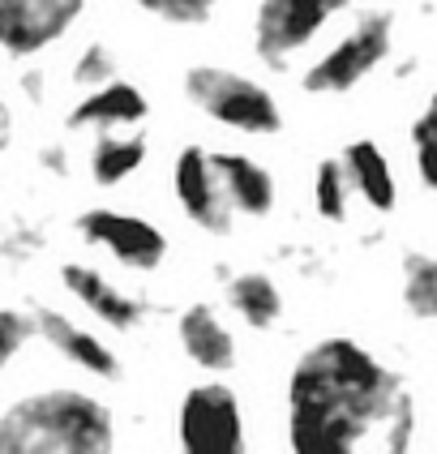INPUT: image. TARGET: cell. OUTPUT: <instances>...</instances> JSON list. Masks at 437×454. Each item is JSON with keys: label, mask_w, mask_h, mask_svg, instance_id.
<instances>
[{"label": "cell", "mask_w": 437, "mask_h": 454, "mask_svg": "<svg viewBox=\"0 0 437 454\" xmlns=\"http://www.w3.org/2000/svg\"><path fill=\"white\" fill-rule=\"evenodd\" d=\"M399 390L394 369L364 343L347 334L317 339L287 373V450L356 454L364 437L386 425Z\"/></svg>", "instance_id": "6da1fadb"}, {"label": "cell", "mask_w": 437, "mask_h": 454, "mask_svg": "<svg viewBox=\"0 0 437 454\" xmlns=\"http://www.w3.org/2000/svg\"><path fill=\"white\" fill-rule=\"evenodd\" d=\"M4 454H116V420L103 399L51 386L0 411Z\"/></svg>", "instance_id": "7a4b0ae2"}, {"label": "cell", "mask_w": 437, "mask_h": 454, "mask_svg": "<svg viewBox=\"0 0 437 454\" xmlns=\"http://www.w3.org/2000/svg\"><path fill=\"white\" fill-rule=\"evenodd\" d=\"M394 43H399V13L386 4L360 9L343 35H334L326 48H317L300 65V95L308 99L356 95L369 77L386 69V60L394 56Z\"/></svg>", "instance_id": "3957f363"}, {"label": "cell", "mask_w": 437, "mask_h": 454, "mask_svg": "<svg viewBox=\"0 0 437 454\" xmlns=\"http://www.w3.org/2000/svg\"><path fill=\"white\" fill-rule=\"evenodd\" d=\"M180 95L210 125L240 133V137H279L287 125L279 95L257 74L231 69V65H215V60L184 65Z\"/></svg>", "instance_id": "277c9868"}, {"label": "cell", "mask_w": 437, "mask_h": 454, "mask_svg": "<svg viewBox=\"0 0 437 454\" xmlns=\"http://www.w3.org/2000/svg\"><path fill=\"white\" fill-rule=\"evenodd\" d=\"M360 0H254L249 4V48L270 74H292L308 60L322 35L343 22Z\"/></svg>", "instance_id": "5b68a950"}, {"label": "cell", "mask_w": 437, "mask_h": 454, "mask_svg": "<svg viewBox=\"0 0 437 454\" xmlns=\"http://www.w3.org/2000/svg\"><path fill=\"white\" fill-rule=\"evenodd\" d=\"M180 454H249L245 407L228 381H198L180 395L176 407Z\"/></svg>", "instance_id": "8992f818"}, {"label": "cell", "mask_w": 437, "mask_h": 454, "mask_svg": "<svg viewBox=\"0 0 437 454\" xmlns=\"http://www.w3.org/2000/svg\"><path fill=\"white\" fill-rule=\"evenodd\" d=\"M77 236L103 249L112 262H121L125 270H142L151 275L168 262V231L137 215V210H121V206H90L77 215Z\"/></svg>", "instance_id": "52a82bcc"}, {"label": "cell", "mask_w": 437, "mask_h": 454, "mask_svg": "<svg viewBox=\"0 0 437 454\" xmlns=\"http://www.w3.org/2000/svg\"><path fill=\"white\" fill-rule=\"evenodd\" d=\"M86 9L90 0H0V56L39 60L74 35Z\"/></svg>", "instance_id": "ba28073f"}, {"label": "cell", "mask_w": 437, "mask_h": 454, "mask_svg": "<svg viewBox=\"0 0 437 454\" xmlns=\"http://www.w3.org/2000/svg\"><path fill=\"white\" fill-rule=\"evenodd\" d=\"M168 180H172V198H176L180 215L198 231H206V236H231L236 215H231V206H228V193H223V180H219L210 146L184 142L172 154Z\"/></svg>", "instance_id": "9c48e42d"}, {"label": "cell", "mask_w": 437, "mask_h": 454, "mask_svg": "<svg viewBox=\"0 0 437 454\" xmlns=\"http://www.w3.org/2000/svg\"><path fill=\"white\" fill-rule=\"evenodd\" d=\"M146 116H151V95L129 77H112L95 90H82V99L65 116V129L69 133H116V129H142Z\"/></svg>", "instance_id": "30bf717a"}, {"label": "cell", "mask_w": 437, "mask_h": 454, "mask_svg": "<svg viewBox=\"0 0 437 454\" xmlns=\"http://www.w3.org/2000/svg\"><path fill=\"white\" fill-rule=\"evenodd\" d=\"M60 283H65V292L107 330H133V326H142V317H146V301H142V296L116 287L103 270L86 266V262H65V266H60Z\"/></svg>", "instance_id": "8fae6325"}, {"label": "cell", "mask_w": 437, "mask_h": 454, "mask_svg": "<svg viewBox=\"0 0 437 454\" xmlns=\"http://www.w3.org/2000/svg\"><path fill=\"white\" fill-rule=\"evenodd\" d=\"M215 154V168H219V180H223V193H228V206L236 219H270L275 206H279V184H275V172L245 151H210Z\"/></svg>", "instance_id": "7c38bea8"}, {"label": "cell", "mask_w": 437, "mask_h": 454, "mask_svg": "<svg viewBox=\"0 0 437 454\" xmlns=\"http://www.w3.org/2000/svg\"><path fill=\"white\" fill-rule=\"evenodd\" d=\"M35 330L51 343V352L65 356V360L77 364L82 373H90V378H99V381L121 378V356L112 352L95 330L77 326L69 313H60V309H48V304H43V309H35Z\"/></svg>", "instance_id": "4fadbf2b"}, {"label": "cell", "mask_w": 437, "mask_h": 454, "mask_svg": "<svg viewBox=\"0 0 437 454\" xmlns=\"http://www.w3.org/2000/svg\"><path fill=\"white\" fill-rule=\"evenodd\" d=\"M339 163L352 180V193L369 206L373 215H394L399 210V176H394V163L382 151L378 137H352L343 142Z\"/></svg>", "instance_id": "5bb4252c"}, {"label": "cell", "mask_w": 437, "mask_h": 454, "mask_svg": "<svg viewBox=\"0 0 437 454\" xmlns=\"http://www.w3.org/2000/svg\"><path fill=\"white\" fill-rule=\"evenodd\" d=\"M176 339H180V352L189 356L198 369H206V373H228L236 364V334L219 317L215 304L206 301L184 304L176 317Z\"/></svg>", "instance_id": "9a60e30c"}, {"label": "cell", "mask_w": 437, "mask_h": 454, "mask_svg": "<svg viewBox=\"0 0 437 454\" xmlns=\"http://www.w3.org/2000/svg\"><path fill=\"white\" fill-rule=\"evenodd\" d=\"M151 159V142L142 129H116V133H95L90 154H86V172L99 189H121L133 180Z\"/></svg>", "instance_id": "2e32d148"}, {"label": "cell", "mask_w": 437, "mask_h": 454, "mask_svg": "<svg viewBox=\"0 0 437 454\" xmlns=\"http://www.w3.org/2000/svg\"><path fill=\"white\" fill-rule=\"evenodd\" d=\"M228 304L231 313L254 330L279 326L283 317V292L266 270H236L228 278Z\"/></svg>", "instance_id": "e0dca14e"}, {"label": "cell", "mask_w": 437, "mask_h": 454, "mask_svg": "<svg viewBox=\"0 0 437 454\" xmlns=\"http://www.w3.org/2000/svg\"><path fill=\"white\" fill-rule=\"evenodd\" d=\"M399 296L416 322H437V253H408L403 257Z\"/></svg>", "instance_id": "ac0fdd59"}, {"label": "cell", "mask_w": 437, "mask_h": 454, "mask_svg": "<svg viewBox=\"0 0 437 454\" xmlns=\"http://www.w3.org/2000/svg\"><path fill=\"white\" fill-rule=\"evenodd\" d=\"M408 151H411V172L420 180V189L437 198V86L429 99L420 103V112L408 125Z\"/></svg>", "instance_id": "d6986e66"}, {"label": "cell", "mask_w": 437, "mask_h": 454, "mask_svg": "<svg viewBox=\"0 0 437 454\" xmlns=\"http://www.w3.org/2000/svg\"><path fill=\"white\" fill-rule=\"evenodd\" d=\"M223 4L228 0H129V9L159 30H202L219 18Z\"/></svg>", "instance_id": "ffe728a7"}, {"label": "cell", "mask_w": 437, "mask_h": 454, "mask_svg": "<svg viewBox=\"0 0 437 454\" xmlns=\"http://www.w3.org/2000/svg\"><path fill=\"white\" fill-rule=\"evenodd\" d=\"M313 210H317V219H326V223H347V210H352V180L343 172V163H339V154H322L317 159V168H313Z\"/></svg>", "instance_id": "44dd1931"}, {"label": "cell", "mask_w": 437, "mask_h": 454, "mask_svg": "<svg viewBox=\"0 0 437 454\" xmlns=\"http://www.w3.org/2000/svg\"><path fill=\"white\" fill-rule=\"evenodd\" d=\"M112 77H121V56H116L112 43L90 39V43L77 48L74 65H69V82H74L77 90H95V86L112 82Z\"/></svg>", "instance_id": "7402d4cb"}, {"label": "cell", "mask_w": 437, "mask_h": 454, "mask_svg": "<svg viewBox=\"0 0 437 454\" xmlns=\"http://www.w3.org/2000/svg\"><path fill=\"white\" fill-rule=\"evenodd\" d=\"M30 334H39V330H35V313L0 309V378H4V369L22 356V348L30 343Z\"/></svg>", "instance_id": "603a6c76"}, {"label": "cell", "mask_w": 437, "mask_h": 454, "mask_svg": "<svg viewBox=\"0 0 437 454\" xmlns=\"http://www.w3.org/2000/svg\"><path fill=\"white\" fill-rule=\"evenodd\" d=\"M386 446L382 454H411V437H416V399H411L408 390H399V399H394V411L386 416Z\"/></svg>", "instance_id": "cb8c5ba5"}, {"label": "cell", "mask_w": 437, "mask_h": 454, "mask_svg": "<svg viewBox=\"0 0 437 454\" xmlns=\"http://www.w3.org/2000/svg\"><path fill=\"white\" fill-rule=\"evenodd\" d=\"M4 121H9V116H4V103H0V129H4Z\"/></svg>", "instance_id": "d4e9b609"}, {"label": "cell", "mask_w": 437, "mask_h": 454, "mask_svg": "<svg viewBox=\"0 0 437 454\" xmlns=\"http://www.w3.org/2000/svg\"><path fill=\"white\" fill-rule=\"evenodd\" d=\"M0 454H4V429H0Z\"/></svg>", "instance_id": "484cf974"}]
</instances>
